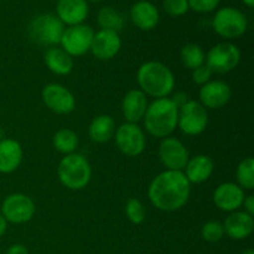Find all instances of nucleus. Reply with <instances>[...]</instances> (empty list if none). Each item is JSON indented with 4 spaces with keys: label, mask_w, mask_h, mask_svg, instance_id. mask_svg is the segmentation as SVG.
<instances>
[{
    "label": "nucleus",
    "mask_w": 254,
    "mask_h": 254,
    "mask_svg": "<svg viewBox=\"0 0 254 254\" xmlns=\"http://www.w3.org/2000/svg\"><path fill=\"white\" fill-rule=\"evenodd\" d=\"M225 233L235 241L246 240L252 235L254 230L253 216H250L245 211L232 212L223 223Z\"/></svg>",
    "instance_id": "obj_18"
},
{
    "label": "nucleus",
    "mask_w": 254,
    "mask_h": 254,
    "mask_svg": "<svg viewBox=\"0 0 254 254\" xmlns=\"http://www.w3.org/2000/svg\"><path fill=\"white\" fill-rule=\"evenodd\" d=\"M126 213L128 220L134 225H140L145 220V208L138 198H130L127 202Z\"/></svg>",
    "instance_id": "obj_30"
},
{
    "label": "nucleus",
    "mask_w": 254,
    "mask_h": 254,
    "mask_svg": "<svg viewBox=\"0 0 254 254\" xmlns=\"http://www.w3.org/2000/svg\"><path fill=\"white\" fill-rule=\"evenodd\" d=\"M189 7L196 12H211L218 6L220 0H188Z\"/></svg>",
    "instance_id": "obj_32"
},
{
    "label": "nucleus",
    "mask_w": 254,
    "mask_h": 254,
    "mask_svg": "<svg viewBox=\"0 0 254 254\" xmlns=\"http://www.w3.org/2000/svg\"><path fill=\"white\" fill-rule=\"evenodd\" d=\"M208 124V114L205 107L196 101L189 99L179 108L178 127L186 135H198Z\"/></svg>",
    "instance_id": "obj_7"
},
{
    "label": "nucleus",
    "mask_w": 254,
    "mask_h": 254,
    "mask_svg": "<svg viewBox=\"0 0 254 254\" xmlns=\"http://www.w3.org/2000/svg\"><path fill=\"white\" fill-rule=\"evenodd\" d=\"M6 228H7L6 220H5V218L2 217L1 213H0V237H1L5 232H6Z\"/></svg>",
    "instance_id": "obj_37"
},
{
    "label": "nucleus",
    "mask_w": 254,
    "mask_h": 254,
    "mask_svg": "<svg viewBox=\"0 0 254 254\" xmlns=\"http://www.w3.org/2000/svg\"><path fill=\"white\" fill-rule=\"evenodd\" d=\"M57 175L64 188L78 191L86 188L91 181L92 169L88 160L77 153L68 154L59 164Z\"/></svg>",
    "instance_id": "obj_4"
},
{
    "label": "nucleus",
    "mask_w": 254,
    "mask_h": 254,
    "mask_svg": "<svg viewBox=\"0 0 254 254\" xmlns=\"http://www.w3.org/2000/svg\"><path fill=\"white\" fill-rule=\"evenodd\" d=\"M179 108L171 98L155 99L144 114L145 129L155 138H168L178 127Z\"/></svg>",
    "instance_id": "obj_3"
},
{
    "label": "nucleus",
    "mask_w": 254,
    "mask_h": 254,
    "mask_svg": "<svg viewBox=\"0 0 254 254\" xmlns=\"http://www.w3.org/2000/svg\"><path fill=\"white\" fill-rule=\"evenodd\" d=\"M238 186L243 190H253L254 189V160L253 158H246L238 164L237 168Z\"/></svg>",
    "instance_id": "obj_28"
},
{
    "label": "nucleus",
    "mask_w": 254,
    "mask_h": 254,
    "mask_svg": "<svg viewBox=\"0 0 254 254\" xmlns=\"http://www.w3.org/2000/svg\"><path fill=\"white\" fill-rule=\"evenodd\" d=\"M122 47V40L118 32L111 30H99L94 32L89 51L96 59L101 61H108L118 55Z\"/></svg>",
    "instance_id": "obj_14"
},
{
    "label": "nucleus",
    "mask_w": 254,
    "mask_h": 254,
    "mask_svg": "<svg viewBox=\"0 0 254 254\" xmlns=\"http://www.w3.org/2000/svg\"><path fill=\"white\" fill-rule=\"evenodd\" d=\"M171 99H173V102L176 104V107H178V108L183 107L184 104L189 101L188 94L184 93V92H178V93H175L174 98H171Z\"/></svg>",
    "instance_id": "obj_35"
},
{
    "label": "nucleus",
    "mask_w": 254,
    "mask_h": 254,
    "mask_svg": "<svg viewBox=\"0 0 254 254\" xmlns=\"http://www.w3.org/2000/svg\"><path fill=\"white\" fill-rule=\"evenodd\" d=\"M245 190L235 183H225L213 192V202L225 212H236L245 201Z\"/></svg>",
    "instance_id": "obj_16"
},
{
    "label": "nucleus",
    "mask_w": 254,
    "mask_h": 254,
    "mask_svg": "<svg viewBox=\"0 0 254 254\" xmlns=\"http://www.w3.org/2000/svg\"><path fill=\"white\" fill-rule=\"evenodd\" d=\"M2 139H5L4 138V131H2V129H0V141H1Z\"/></svg>",
    "instance_id": "obj_40"
},
{
    "label": "nucleus",
    "mask_w": 254,
    "mask_h": 254,
    "mask_svg": "<svg viewBox=\"0 0 254 254\" xmlns=\"http://www.w3.org/2000/svg\"><path fill=\"white\" fill-rule=\"evenodd\" d=\"M241 254H254V251L252 250V248H248V250L243 251V252Z\"/></svg>",
    "instance_id": "obj_39"
},
{
    "label": "nucleus",
    "mask_w": 254,
    "mask_h": 254,
    "mask_svg": "<svg viewBox=\"0 0 254 254\" xmlns=\"http://www.w3.org/2000/svg\"><path fill=\"white\" fill-rule=\"evenodd\" d=\"M94 31L91 26L84 24L68 26L64 29L61 37V49L64 50L69 56H82L91 49Z\"/></svg>",
    "instance_id": "obj_10"
},
{
    "label": "nucleus",
    "mask_w": 254,
    "mask_h": 254,
    "mask_svg": "<svg viewBox=\"0 0 254 254\" xmlns=\"http://www.w3.org/2000/svg\"><path fill=\"white\" fill-rule=\"evenodd\" d=\"M245 206V212L248 213L250 216L254 215V196L250 195L247 197H245V201H243V205Z\"/></svg>",
    "instance_id": "obj_34"
},
{
    "label": "nucleus",
    "mask_w": 254,
    "mask_h": 254,
    "mask_svg": "<svg viewBox=\"0 0 254 254\" xmlns=\"http://www.w3.org/2000/svg\"><path fill=\"white\" fill-rule=\"evenodd\" d=\"M159 158L168 170L183 171L190 156L186 146L179 139L168 136L159 146Z\"/></svg>",
    "instance_id": "obj_12"
},
{
    "label": "nucleus",
    "mask_w": 254,
    "mask_h": 254,
    "mask_svg": "<svg viewBox=\"0 0 254 254\" xmlns=\"http://www.w3.org/2000/svg\"><path fill=\"white\" fill-rule=\"evenodd\" d=\"M87 1V0H86ZM88 1H92V2H98V1H101V0H88Z\"/></svg>",
    "instance_id": "obj_41"
},
{
    "label": "nucleus",
    "mask_w": 254,
    "mask_h": 254,
    "mask_svg": "<svg viewBox=\"0 0 254 254\" xmlns=\"http://www.w3.org/2000/svg\"><path fill=\"white\" fill-rule=\"evenodd\" d=\"M188 0H164V10L170 16H181L189 11Z\"/></svg>",
    "instance_id": "obj_31"
},
{
    "label": "nucleus",
    "mask_w": 254,
    "mask_h": 254,
    "mask_svg": "<svg viewBox=\"0 0 254 254\" xmlns=\"http://www.w3.org/2000/svg\"><path fill=\"white\" fill-rule=\"evenodd\" d=\"M225 236V228L222 223L217 221H208L201 228V237L210 243H216L221 241Z\"/></svg>",
    "instance_id": "obj_29"
},
{
    "label": "nucleus",
    "mask_w": 254,
    "mask_h": 254,
    "mask_svg": "<svg viewBox=\"0 0 254 254\" xmlns=\"http://www.w3.org/2000/svg\"><path fill=\"white\" fill-rule=\"evenodd\" d=\"M35 203L31 198L24 193H11L1 203V215L6 222L22 225L34 217Z\"/></svg>",
    "instance_id": "obj_9"
},
{
    "label": "nucleus",
    "mask_w": 254,
    "mask_h": 254,
    "mask_svg": "<svg viewBox=\"0 0 254 254\" xmlns=\"http://www.w3.org/2000/svg\"><path fill=\"white\" fill-rule=\"evenodd\" d=\"M213 72L211 71L210 67L207 64H202V66L197 67V68L192 69V81L195 83L203 86L207 82L211 81V77H212Z\"/></svg>",
    "instance_id": "obj_33"
},
{
    "label": "nucleus",
    "mask_w": 254,
    "mask_h": 254,
    "mask_svg": "<svg viewBox=\"0 0 254 254\" xmlns=\"http://www.w3.org/2000/svg\"><path fill=\"white\" fill-rule=\"evenodd\" d=\"M213 161L207 155H196L189 159L185 166V176L190 184H202L211 178L213 173Z\"/></svg>",
    "instance_id": "obj_22"
},
{
    "label": "nucleus",
    "mask_w": 254,
    "mask_h": 254,
    "mask_svg": "<svg viewBox=\"0 0 254 254\" xmlns=\"http://www.w3.org/2000/svg\"><path fill=\"white\" fill-rule=\"evenodd\" d=\"M114 133H116V122L107 114L96 117L89 124V138L94 143H106L113 138Z\"/></svg>",
    "instance_id": "obj_24"
},
{
    "label": "nucleus",
    "mask_w": 254,
    "mask_h": 254,
    "mask_svg": "<svg viewBox=\"0 0 254 254\" xmlns=\"http://www.w3.org/2000/svg\"><path fill=\"white\" fill-rule=\"evenodd\" d=\"M116 144L124 155L134 158L145 149V135L138 124L127 122L116 130Z\"/></svg>",
    "instance_id": "obj_11"
},
{
    "label": "nucleus",
    "mask_w": 254,
    "mask_h": 254,
    "mask_svg": "<svg viewBox=\"0 0 254 254\" xmlns=\"http://www.w3.org/2000/svg\"><path fill=\"white\" fill-rule=\"evenodd\" d=\"M6 254H29V251L22 245H12L6 251Z\"/></svg>",
    "instance_id": "obj_36"
},
{
    "label": "nucleus",
    "mask_w": 254,
    "mask_h": 254,
    "mask_svg": "<svg viewBox=\"0 0 254 254\" xmlns=\"http://www.w3.org/2000/svg\"><path fill=\"white\" fill-rule=\"evenodd\" d=\"M130 19L136 27L148 31L158 25L160 15L155 5L146 0H141L131 6Z\"/></svg>",
    "instance_id": "obj_20"
},
{
    "label": "nucleus",
    "mask_w": 254,
    "mask_h": 254,
    "mask_svg": "<svg viewBox=\"0 0 254 254\" xmlns=\"http://www.w3.org/2000/svg\"><path fill=\"white\" fill-rule=\"evenodd\" d=\"M140 91L154 98H166L175 87V76L166 64L149 61L141 64L136 73Z\"/></svg>",
    "instance_id": "obj_2"
},
{
    "label": "nucleus",
    "mask_w": 254,
    "mask_h": 254,
    "mask_svg": "<svg viewBox=\"0 0 254 254\" xmlns=\"http://www.w3.org/2000/svg\"><path fill=\"white\" fill-rule=\"evenodd\" d=\"M52 143L57 151L64 154V155H68V154L74 153L78 146V135L71 129H60L55 133Z\"/></svg>",
    "instance_id": "obj_25"
},
{
    "label": "nucleus",
    "mask_w": 254,
    "mask_h": 254,
    "mask_svg": "<svg viewBox=\"0 0 254 254\" xmlns=\"http://www.w3.org/2000/svg\"><path fill=\"white\" fill-rule=\"evenodd\" d=\"M200 103L205 108L220 109L230 102L232 97V89L223 81H210L201 86Z\"/></svg>",
    "instance_id": "obj_15"
},
{
    "label": "nucleus",
    "mask_w": 254,
    "mask_h": 254,
    "mask_svg": "<svg viewBox=\"0 0 254 254\" xmlns=\"http://www.w3.org/2000/svg\"><path fill=\"white\" fill-rule=\"evenodd\" d=\"M45 64L55 74L66 76L73 69V59L60 47H50L45 54Z\"/></svg>",
    "instance_id": "obj_23"
},
{
    "label": "nucleus",
    "mask_w": 254,
    "mask_h": 254,
    "mask_svg": "<svg viewBox=\"0 0 254 254\" xmlns=\"http://www.w3.org/2000/svg\"><path fill=\"white\" fill-rule=\"evenodd\" d=\"M41 97L45 106L54 113L68 114L76 107V99L73 94L62 84H47L42 89Z\"/></svg>",
    "instance_id": "obj_13"
},
{
    "label": "nucleus",
    "mask_w": 254,
    "mask_h": 254,
    "mask_svg": "<svg viewBox=\"0 0 254 254\" xmlns=\"http://www.w3.org/2000/svg\"><path fill=\"white\" fill-rule=\"evenodd\" d=\"M205 61L212 72L227 73L238 66L241 51L232 42H221L207 52Z\"/></svg>",
    "instance_id": "obj_8"
},
{
    "label": "nucleus",
    "mask_w": 254,
    "mask_h": 254,
    "mask_svg": "<svg viewBox=\"0 0 254 254\" xmlns=\"http://www.w3.org/2000/svg\"><path fill=\"white\" fill-rule=\"evenodd\" d=\"M22 148L19 141L5 138L0 141V173L11 174L20 166Z\"/></svg>",
    "instance_id": "obj_21"
},
{
    "label": "nucleus",
    "mask_w": 254,
    "mask_h": 254,
    "mask_svg": "<svg viewBox=\"0 0 254 254\" xmlns=\"http://www.w3.org/2000/svg\"><path fill=\"white\" fill-rule=\"evenodd\" d=\"M180 57L185 67L190 69H195L197 67L205 64L206 55L203 50L196 44H189L181 49Z\"/></svg>",
    "instance_id": "obj_27"
},
{
    "label": "nucleus",
    "mask_w": 254,
    "mask_h": 254,
    "mask_svg": "<svg viewBox=\"0 0 254 254\" xmlns=\"http://www.w3.org/2000/svg\"><path fill=\"white\" fill-rule=\"evenodd\" d=\"M88 11L86 0H59L56 5L57 17L68 26L82 24L88 16Z\"/></svg>",
    "instance_id": "obj_17"
},
{
    "label": "nucleus",
    "mask_w": 254,
    "mask_h": 254,
    "mask_svg": "<svg viewBox=\"0 0 254 254\" xmlns=\"http://www.w3.org/2000/svg\"><path fill=\"white\" fill-rule=\"evenodd\" d=\"M212 26L220 36L225 39H236L247 31L248 21L241 10L226 6L216 12L212 20Z\"/></svg>",
    "instance_id": "obj_6"
},
{
    "label": "nucleus",
    "mask_w": 254,
    "mask_h": 254,
    "mask_svg": "<svg viewBox=\"0 0 254 254\" xmlns=\"http://www.w3.org/2000/svg\"><path fill=\"white\" fill-rule=\"evenodd\" d=\"M146 108H148V101L146 96L140 89H131L124 96L122 102V111H123L124 118L128 123H138L144 118Z\"/></svg>",
    "instance_id": "obj_19"
},
{
    "label": "nucleus",
    "mask_w": 254,
    "mask_h": 254,
    "mask_svg": "<svg viewBox=\"0 0 254 254\" xmlns=\"http://www.w3.org/2000/svg\"><path fill=\"white\" fill-rule=\"evenodd\" d=\"M98 24L102 30H111V31H121L124 26V19L119 11L113 7H102L98 12Z\"/></svg>",
    "instance_id": "obj_26"
},
{
    "label": "nucleus",
    "mask_w": 254,
    "mask_h": 254,
    "mask_svg": "<svg viewBox=\"0 0 254 254\" xmlns=\"http://www.w3.org/2000/svg\"><path fill=\"white\" fill-rule=\"evenodd\" d=\"M190 192L191 184L184 171L165 170L153 179L148 196L158 210L173 212L186 205Z\"/></svg>",
    "instance_id": "obj_1"
},
{
    "label": "nucleus",
    "mask_w": 254,
    "mask_h": 254,
    "mask_svg": "<svg viewBox=\"0 0 254 254\" xmlns=\"http://www.w3.org/2000/svg\"><path fill=\"white\" fill-rule=\"evenodd\" d=\"M64 31V25L59 17L51 14L37 15L27 27L30 40L41 46L55 47V45H59Z\"/></svg>",
    "instance_id": "obj_5"
},
{
    "label": "nucleus",
    "mask_w": 254,
    "mask_h": 254,
    "mask_svg": "<svg viewBox=\"0 0 254 254\" xmlns=\"http://www.w3.org/2000/svg\"><path fill=\"white\" fill-rule=\"evenodd\" d=\"M243 2H245L246 5H247V6H250V7H253L254 6V0H242Z\"/></svg>",
    "instance_id": "obj_38"
}]
</instances>
